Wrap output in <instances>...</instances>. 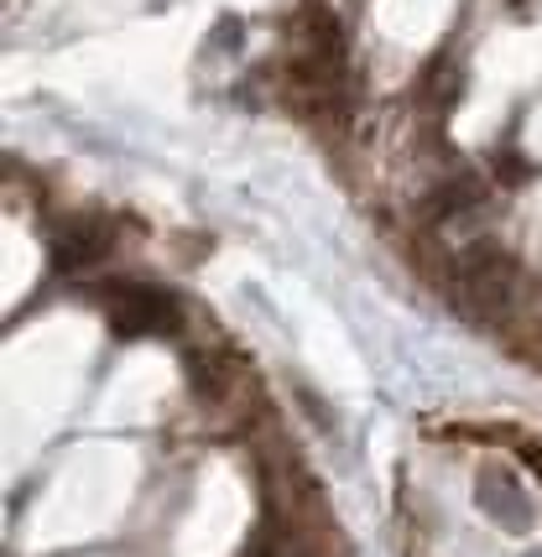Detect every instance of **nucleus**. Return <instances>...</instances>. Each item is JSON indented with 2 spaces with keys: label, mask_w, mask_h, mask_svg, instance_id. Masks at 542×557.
Returning <instances> with one entry per match:
<instances>
[{
  "label": "nucleus",
  "mask_w": 542,
  "mask_h": 557,
  "mask_svg": "<svg viewBox=\"0 0 542 557\" xmlns=\"http://www.w3.org/2000/svg\"><path fill=\"white\" fill-rule=\"evenodd\" d=\"M475 506L491 516L495 527H506V532H532V521H538V506H532V495L521 490V480L512 469H480V480H475Z\"/></svg>",
  "instance_id": "nucleus-3"
},
{
  "label": "nucleus",
  "mask_w": 542,
  "mask_h": 557,
  "mask_svg": "<svg viewBox=\"0 0 542 557\" xmlns=\"http://www.w3.org/2000/svg\"><path fill=\"white\" fill-rule=\"evenodd\" d=\"M104 245H110V230H104L99 219H78V224H69V230L52 240V261L63 271H78V267H89V261H99Z\"/></svg>",
  "instance_id": "nucleus-4"
},
{
  "label": "nucleus",
  "mask_w": 542,
  "mask_h": 557,
  "mask_svg": "<svg viewBox=\"0 0 542 557\" xmlns=\"http://www.w3.org/2000/svg\"><path fill=\"white\" fill-rule=\"evenodd\" d=\"M512 287H517V261H512L501 245H491V240L469 245L465 261H459V302H465V313L469 318L506 313Z\"/></svg>",
  "instance_id": "nucleus-1"
},
{
  "label": "nucleus",
  "mask_w": 542,
  "mask_h": 557,
  "mask_svg": "<svg viewBox=\"0 0 542 557\" xmlns=\"http://www.w3.org/2000/svg\"><path fill=\"white\" fill-rule=\"evenodd\" d=\"M104 302H110V318H115L121 334H168V329H177V302L157 287L125 282V287H110Z\"/></svg>",
  "instance_id": "nucleus-2"
}]
</instances>
